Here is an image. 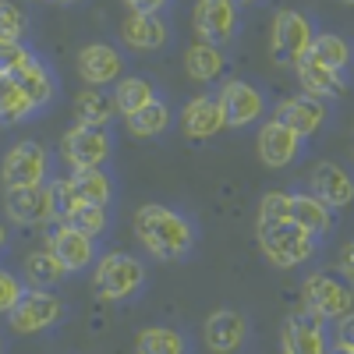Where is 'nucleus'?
Segmentation results:
<instances>
[{"instance_id": "f257e3e1", "label": "nucleus", "mask_w": 354, "mask_h": 354, "mask_svg": "<svg viewBox=\"0 0 354 354\" xmlns=\"http://www.w3.org/2000/svg\"><path fill=\"white\" fill-rule=\"evenodd\" d=\"M131 230H135V241L149 252L153 259H163V262H177L185 259L195 245V230L192 223L170 209V205H160V202H145L135 209V220H131Z\"/></svg>"}, {"instance_id": "f03ea898", "label": "nucleus", "mask_w": 354, "mask_h": 354, "mask_svg": "<svg viewBox=\"0 0 354 354\" xmlns=\"http://www.w3.org/2000/svg\"><path fill=\"white\" fill-rule=\"evenodd\" d=\"M259 248H262L270 266H277V270H294V266H301L315 255V238L294 220L259 223Z\"/></svg>"}, {"instance_id": "7ed1b4c3", "label": "nucleus", "mask_w": 354, "mask_h": 354, "mask_svg": "<svg viewBox=\"0 0 354 354\" xmlns=\"http://www.w3.org/2000/svg\"><path fill=\"white\" fill-rule=\"evenodd\" d=\"M145 283V266L128 252H106L93 266V287L103 301H128Z\"/></svg>"}, {"instance_id": "20e7f679", "label": "nucleus", "mask_w": 354, "mask_h": 354, "mask_svg": "<svg viewBox=\"0 0 354 354\" xmlns=\"http://www.w3.org/2000/svg\"><path fill=\"white\" fill-rule=\"evenodd\" d=\"M301 298H305V312H312L322 322H340L344 315L354 312V287L333 273H312L301 283Z\"/></svg>"}, {"instance_id": "39448f33", "label": "nucleus", "mask_w": 354, "mask_h": 354, "mask_svg": "<svg viewBox=\"0 0 354 354\" xmlns=\"http://www.w3.org/2000/svg\"><path fill=\"white\" fill-rule=\"evenodd\" d=\"M312 39H315V32H312L308 18L301 11L283 8V11H277V18L270 25V57L277 64L298 68L312 50Z\"/></svg>"}, {"instance_id": "423d86ee", "label": "nucleus", "mask_w": 354, "mask_h": 354, "mask_svg": "<svg viewBox=\"0 0 354 354\" xmlns=\"http://www.w3.org/2000/svg\"><path fill=\"white\" fill-rule=\"evenodd\" d=\"M64 319V301L57 298L53 290H39V287H28L18 305L8 312V326L21 337L28 333H43L50 326H57V322Z\"/></svg>"}, {"instance_id": "0eeeda50", "label": "nucleus", "mask_w": 354, "mask_h": 354, "mask_svg": "<svg viewBox=\"0 0 354 354\" xmlns=\"http://www.w3.org/2000/svg\"><path fill=\"white\" fill-rule=\"evenodd\" d=\"M113 153V138L106 128H71L61 138V156L71 170H100Z\"/></svg>"}, {"instance_id": "6e6552de", "label": "nucleus", "mask_w": 354, "mask_h": 354, "mask_svg": "<svg viewBox=\"0 0 354 354\" xmlns=\"http://www.w3.org/2000/svg\"><path fill=\"white\" fill-rule=\"evenodd\" d=\"M50 170V160H46V149L39 142L25 138V142H15L4 163H0V181L8 188H28V185H43V177Z\"/></svg>"}, {"instance_id": "1a4fd4ad", "label": "nucleus", "mask_w": 354, "mask_h": 354, "mask_svg": "<svg viewBox=\"0 0 354 354\" xmlns=\"http://www.w3.org/2000/svg\"><path fill=\"white\" fill-rule=\"evenodd\" d=\"M4 209L21 227H46L57 220L53 209V188L50 185H28V188H8Z\"/></svg>"}, {"instance_id": "9d476101", "label": "nucleus", "mask_w": 354, "mask_h": 354, "mask_svg": "<svg viewBox=\"0 0 354 354\" xmlns=\"http://www.w3.org/2000/svg\"><path fill=\"white\" fill-rule=\"evenodd\" d=\"M192 21H195L198 43L223 46L238 32V0H198Z\"/></svg>"}, {"instance_id": "9b49d317", "label": "nucleus", "mask_w": 354, "mask_h": 354, "mask_svg": "<svg viewBox=\"0 0 354 354\" xmlns=\"http://www.w3.org/2000/svg\"><path fill=\"white\" fill-rule=\"evenodd\" d=\"M220 106H223V117H227V128H245V124H255L262 110H266V100L262 93L245 82V78H227L216 93Z\"/></svg>"}, {"instance_id": "f8f14e48", "label": "nucleus", "mask_w": 354, "mask_h": 354, "mask_svg": "<svg viewBox=\"0 0 354 354\" xmlns=\"http://www.w3.org/2000/svg\"><path fill=\"white\" fill-rule=\"evenodd\" d=\"M124 71V61L110 43H88L78 50V75L85 78V85L103 88V85H117Z\"/></svg>"}, {"instance_id": "ddd939ff", "label": "nucleus", "mask_w": 354, "mask_h": 354, "mask_svg": "<svg viewBox=\"0 0 354 354\" xmlns=\"http://www.w3.org/2000/svg\"><path fill=\"white\" fill-rule=\"evenodd\" d=\"M57 262L64 266L68 273H78V270H88V266L96 262V248H93V238L82 230H75L71 223H57L50 230V245H46Z\"/></svg>"}, {"instance_id": "4468645a", "label": "nucleus", "mask_w": 354, "mask_h": 354, "mask_svg": "<svg viewBox=\"0 0 354 354\" xmlns=\"http://www.w3.org/2000/svg\"><path fill=\"white\" fill-rule=\"evenodd\" d=\"M283 354H326V333H322V319L312 312H290L280 333Z\"/></svg>"}, {"instance_id": "2eb2a0df", "label": "nucleus", "mask_w": 354, "mask_h": 354, "mask_svg": "<svg viewBox=\"0 0 354 354\" xmlns=\"http://www.w3.org/2000/svg\"><path fill=\"white\" fill-rule=\"evenodd\" d=\"M177 121H181L185 138H192V142H205V138H213V135H220V131L227 128L223 106H220V100L209 96V93L195 96V100L181 110V117H177Z\"/></svg>"}, {"instance_id": "dca6fc26", "label": "nucleus", "mask_w": 354, "mask_h": 354, "mask_svg": "<svg viewBox=\"0 0 354 354\" xmlns=\"http://www.w3.org/2000/svg\"><path fill=\"white\" fill-rule=\"evenodd\" d=\"M308 185H312V195L322 198L330 209H344V205L354 202V181L340 163H326V160L315 163L308 174Z\"/></svg>"}, {"instance_id": "f3484780", "label": "nucleus", "mask_w": 354, "mask_h": 354, "mask_svg": "<svg viewBox=\"0 0 354 354\" xmlns=\"http://www.w3.org/2000/svg\"><path fill=\"white\" fill-rule=\"evenodd\" d=\"M273 121H280V124L290 128L294 135L308 138V135H315V131L322 128V121H326V103L315 100V96H308V93L290 96V100H283V103L277 106Z\"/></svg>"}, {"instance_id": "a211bd4d", "label": "nucleus", "mask_w": 354, "mask_h": 354, "mask_svg": "<svg viewBox=\"0 0 354 354\" xmlns=\"http://www.w3.org/2000/svg\"><path fill=\"white\" fill-rule=\"evenodd\" d=\"M202 337H205V347L213 354H234L248 337V322L238 312L220 308V312H209V319H205V326H202Z\"/></svg>"}, {"instance_id": "6ab92c4d", "label": "nucleus", "mask_w": 354, "mask_h": 354, "mask_svg": "<svg viewBox=\"0 0 354 354\" xmlns=\"http://www.w3.org/2000/svg\"><path fill=\"white\" fill-rule=\"evenodd\" d=\"M301 135H294L290 128H283L280 121H266L259 128V160L266 167H287L294 156L301 153Z\"/></svg>"}, {"instance_id": "aec40b11", "label": "nucleus", "mask_w": 354, "mask_h": 354, "mask_svg": "<svg viewBox=\"0 0 354 354\" xmlns=\"http://www.w3.org/2000/svg\"><path fill=\"white\" fill-rule=\"evenodd\" d=\"M294 71H298V82L305 85V93L315 96V100H340V96H347L344 75L333 71V68H326V64H319L315 57H305V61L294 68Z\"/></svg>"}, {"instance_id": "412c9836", "label": "nucleus", "mask_w": 354, "mask_h": 354, "mask_svg": "<svg viewBox=\"0 0 354 354\" xmlns=\"http://www.w3.org/2000/svg\"><path fill=\"white\" fill-rule=\"evenodd\" d=\"M121 39L131 50H160L170 39V28L160 15H128L121 25Z\"/></svg>"}, {"instance_id": "4be33fe9", "label": "nucleus", "mask_w": 354, "mask_h": 354, "mask_svg": "<svg viewBox=\"0 0 354 354\" xmlns=\"http://www.w3.org/2000/svg\"><path fill=\"white\" fill-rule=\"evenodd\" d=\"M290 220L298 227H305L312 238H322V234H330V227H333L330 205L315 195H290Z\"/></svg>"}, {"instance_id": "5701e85b", "label": "nucleus", "mask_w": 354, "mask_h": 354, "mask_svg": "<svg viewBox=\"0 0 354 354\" xmlns=\"http://www.w3.org/2000/svg\"><path fill=\"white\" fill-rule=\"evenodd\" d=\"M113 113H117L113 96H103V88L85 85L75 96V121L85 124V128H106L113 121Z\"/></svg>"}, {"instance_id": "b1692460", "label": "nucleus", "mask_w": 354, "mask_h": 354, "mask_svg": "<svg viewBox=\"0 0 354 354\" xmlns=\"http://www.w3.org/2000/svg\"><path fill=\"white\" fill-rule=\"evenodd\" d=\"M11 82L21 88V93L32 100V106H46L50 100H53V78H50V71H46V64L39 61V57H32L21 71H15L11 75Z\"/></svg>"}, {"instance_id": "393cba45", "label": "nucleus", "mask_w": 354, "mask_h": 354, "mask_svg": "<svg viewBox=\"0 0 354 354\" xmlns=\"http://www.w3.org/2000/svg\"><path fill=\"white\" fill-rule=\"evenodd\" d=\"M227 61H223V50L220 46H209V43H192L185 50V71L195 78V82H216L223 75Z\"/></svg>"}, {"instance_id": "a878e982", "label": "nucleus", "mask_w": 354, "mask_h": 354, "mask_svg": "<svg viewBox=\"0 0 354 354\" xmlns=\"http://www.w3.org/2000/svg\"><path fill=\"white\" fill-rule=\"evenodd\" d=\"M71 188H75V195H78V202H88V205H110V198H113V181H110V174L100 167V170H75L71 177Z\"/></svg>"}, {"instance_id": "bb28decb", "label": "nucleus", "mask_w": 354, "mask_h": 354, "mask_svg": "<svg viewBox=\"0 0 354 354\" xmlns=\"http://www.w3.org/2000/svg\"><path fill=\"white\" fill-rule=\"evenodd\" d=\"M153 100H156V93H153V85L145 78H121L113 85V106H117V113H121L124 121L131 113H138L142 106H149Z\"/></svg>"}, {"instance_id": "cd10ccee", "label": "nucleus", "mask_w": 354, "mask_h": 354, "mask_svg": "<svg viewBox=\"0 0 354 354\" xmlns=\"http://www.w3.org/2000/svg\"><path fill=\"white\" fill-rule=\"evenodd\" d=\"M68 277V270L61 262H57V255L50 252V248H43V252H32L25 259V280L32 283V287H39V290H50V287H57Z\"/></svg>"}, {"instance_id": "c85d7f7f", "label": "nucleus", "mask_w": 354, "mask_h": 354, "mask_svg": "<svg viewBox=\"0 0 354 354\" xmlns=\"http://www.w3.org/2000/svg\"><path fill=\"white\" fill-rule=\"evenodd\" d=\"M170 121H174L170 106H167L163 100H153L149 106H142L138 113L128 117V131H131L135 138H153V135H163V131L170 128Z\"/></svg>"}, {"instance_id": "c756f323", "label": "nucleus", "mask_w": 354, "mask_h": 354, "mask_svg": "<svg viewBox=\"0 0 354 354\" xmlns=\"http://www.w3.org/2000/svg\"><path fill=\"white\" fill-rule=\"evenodd\" d=\"M185 337L170 326H145L135 337V354H185Z\"/></svg>"}, {"instance_id": "7c9ffc66", "label": "nucleus", "mask_w": 354, "mask_h": 354, "mask_svg": "<svg viewBox=\"0 0 354 354\" xmlns=\"http://www.w3.org/2000/svg\"><path fill=\"white\" fill-rule=\"evenodd\" d=\"M308 57H315L319 64H326V68H333V71H344V68L351 64V46H347V39H344V36L319 32V36L312 39Z\"/></svg>"}, {"instance_id": "2f4dec72", "label": "nucleus", "mask_w": 354, "mask_h": 354, "mask_svg": "<svg viewBox=\"0 0 354 354\" xmlns=\"http://www.w3.org/2000/svg\"><path fill=\"white\" fill-rule=\"evenodd\" d=\"M32 110H36L32 100H28L11 78H0V121H4V124L25 121V117L32 113Z\"/></svg>"}, {"instance_id": "473e14b6", "label": "nucleus", "mask_w": 354, "mask_h": 354, "mask_svg": "<svg viewBox=\"0 0 354 354\" xmlns=\"http://www.w3.org/2000/svg\"><path fill=\"white\" fill-rule=\"evenodd\" d=\"M25 28H28L25 11L15 0H0V43H21Z\"/></svg>"}, {"instance_id": "72a5a7b5", "label": "nucleus", "mask_w": 354, "mask_h": 354, "mask_svg": "<svg viewBox=\"0 0 354 354\" xmlns=\"http://www.w3.org/2000/svg\"><path fill=\"white\" fill-rule=\"evenodd\" d=\"M61 223H71L75 230H82V234H88V238H100V234L106 230V209L103 205H78V209L68 216V220H61Z\"/></svg>"}, {"instance_id": "f704fd0d", "label": "nucleus", "mask_w": 354, "mask_h": 354, "mask_svg": "<svg viewBox=\"0 0 354 354\" xmlns=\"http://www.w3.org/2000/svg\"><path fill=\"white\" fill-rule=\"evenodd\" d=\"M280 220H290V195L266 192L259 202V223H280Z\"/></svg>"}, {"instance_id": "c9c22d12", "label": "nucleus", "mask_w": 354, "mask_h": 354, "mask_svg": "<svg viewBox=\"0 0 354 354\" xmlns=\"http://www.w3.org/2000/svg\"><path fill=\"white\" fill-rule=\"evenodd\" d=\"M32 50L25 43H0V78H11L15 71H21L28 61H32Z\"/></svg>"}, {"instance_id": "e433bc0d", "label": "nucleus", "mask_w": 354, "mask_h": 354, "mask_svg": "<svg viewBox=\"0 0 354 354\" xmlns=\"http://www.w3.org/2000/svg\"><path fill=\"white\" fill-rule=\"evenodd\" d=\"M21 294H25L21 280H18L15 273H8V270H0V315H8V312L18 305Z\"/></svg>"}, {"instance_id": "4c0bfd02", "label": "nucleus", "mask_w": 354, "mask_h": 354, "mask_svg": "<svg viewBox=\"0 0 354 354\" xmlns=\"http://www.w3.org/2000/svg\"><path fill=\"white\" fill-rule=\"evenodd\" d=\"M333 347H337V351H354V312H351V315H344V319L337 322Z\"/></svg>"}, {"instance_id": "58836bf2", "label": "nucleus", "mask_w": 354, "mask_h": 354, "mask_svg": "<svg viewBox=\"0 0 354 354\" xmlns=\"http://www.w3.org/2000/svg\"><path fill=\"white\" fill-rule=\"evenodd\" d=\"M131 15H160L167 8V0H124Z\"/></svg>"}, {"instance_id": "ea45409f", "label": "nucleus", "mask_w": 354, "mask_h": 354, "mask_svg": "<svg viewBox=\"0 0 354 354\" xmlns=\"http://www.w3.org/2000/svg\"><path fill=\"white\" fill-rule=\"evenodd\" d=\"M340 270H344L347 280H354V241L344 245V252H340Z\"/></svg>"}, {"instance_id": "a19ab883", "label": "nucleus", "mask_w": 354, "mask_h": 354, "mask_svg": "<svg viewBox=\"0 0 354 354\" xmlns=\"http://www.w3.org/2000/svg\"><path fill=\"white\" fill-rule=\"evenodd\" d=\"M4 241H8V230H4V223H0V248H4Z\"/></svg>"}, {"instance_id": "79ce46f5", "label": "nucleus", "mask_w": 354, "mask_h": 354, "mask_svg": "<svg viewBox=\"0 0 354 354\" xmlns=\"http://www.w3.org/2000/svg\"><path fill=\"white\" fill-rule=\"evenodd\" d=\"M57 4H78V0H57Z\"/></svg>"}, {"instance_id": "37998d69", "label": "nucleus", "mask_w": 354, "mask_h": 354, "mask_svg": "<svg viewBox=\"0 0 354 354\" xmlns=\"http://www.w3.org/2000/svg\"><path fill=\"white\" fill-rule=\"evenodd\" d=\"M337 354H354V351H337Z\"/></svg>"}, {"instance_id": "c03bdc74", "label": "nucleus", "mask_w": 354, "mask_h": 354, "mask_svg": "<svg viewBox=\"0 0 354 354\" xmlns=\"http://www.w3.org/2000/svg\"><path fill=\"white\" fill-rule=\"evenodd\" d=\"M238 4H252V0H238Z\"/></svg>"}, {"instance_id": "a18cd8bd", "label": "nucleus", "mask_w": 354, "mask_h": 354, "mask_svg": "<svg viewBox=\"0 0 354 354\" xmlns=\"http://www.w3.org/2000/svg\"><path fill=\"white\" fill-rule=\"evenodd\" d=\"M0 354H4V340H0Z\"/></svg>"}, {"instance_id": "49530a36", "label": "nucleus", "mask_w": 354, "mask_h": 354, "mask_svg": "<svg viewBox=\"0 0 354 354\" xmlns=\"http://www.w3.org/2000/svg\"><path fill=\"white\" fill-rule=\"evenodd\" d=\"M344 4H354V0H344Z\"/></svg>"}]
</instances>
